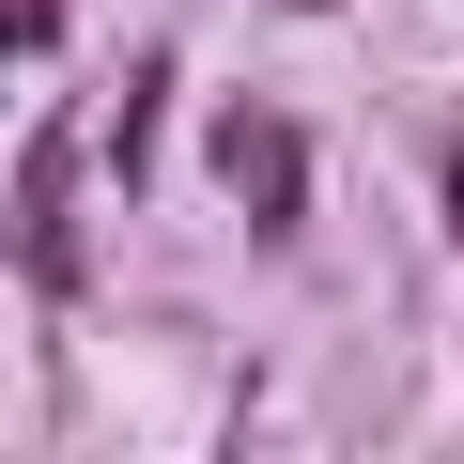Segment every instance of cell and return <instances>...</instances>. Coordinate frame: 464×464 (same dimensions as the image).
Returning a JSON list of instances; mask_svg holds the SVG:
<instances>
[{
    "instance_id": "obj_1",
    "label": "cell",
    "mask_w": 464,
    "mask_h": 464,
    "mask_svg": "<svg viewBox=\"0 0 464 464\" xmlns=\"http://www.w3.org/2000/svg\"><path fill=\"white\" fill-rule=\"evenodd\" d=\"M63 170H78V155H63V140H47V155H32V170H16V264H32V279H47V295H63V279H78V217H63Z\"/></svg>"
},
{
    "instance_id": "obj_2",
    "label": "cell",
    "mask_w": 464,
    "mask_h": 464,
    "mask_svg": "<svg viewBox=\"0 0 464 464\" xmlns=\"http://www.w3.org/2000/svg\"><path fill=\"white\" fill-rule=\"evenodd\" d=\"M217 155L248 170V201H264V232H279V201H295V140H279V124H232Z\"/></svg>"
},
{
    "instance_id": "obj_3",
    "label": "cell",
    "mask_w": 464,
    "mask_h": 464,
    "mask_svg": "<svg viewBox=\"0 0 464 464\" xmlns=\"http://www.w3.org/2000/svg\"><path fill=\"white\" fill-rule=\"evenodd\" d=\"M63 32V0H0V47H47Z\"/></svg>"
}]
</instances>
